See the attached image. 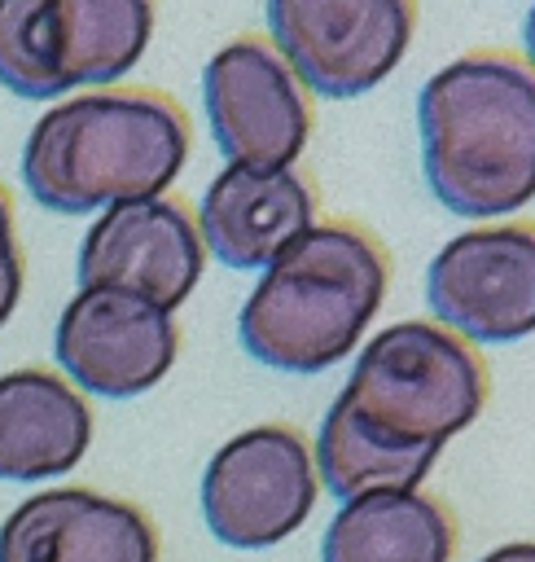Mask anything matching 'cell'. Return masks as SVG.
Wrapping results in <instances>:
<instances>
[{"mask_svg":"<svg viewBox=\"0 0 535 562\" xmlns=\"http://www.w3.org/2000/svg\"><path fill=\"white\" fill-rule=\"evenodd\" d=\"M421 176L460 220H500L535 198V70L504 48H474L417 92Z\"/></svg>","mask_w":535,"mask_h":562,"instance_id":"1","label":"cell"},{"mask_svg":"<svg viewBox=\"0 0 535 562\" xmlns=\"http://www.w3.org/2000/svg\"><path fill=\"white\" fill-rule=\"evenodd\" d=\"M425 303L465 342L535 334V220L456 233L425 268Z\"/></svg>","mask_w":535,"mask_h":562,"instance_id":"8","label":"cell"},{"mask_svg":"<svg viewBox=\"0 0 535 562\" xmlns=\"http://www.w3.org/2000/svg\"><path fill=\"white\" fill-rule=\"evenodd\" d=\"M456 518L425 492H368L342 501L320 540V562H452Z\"/></svg>","mask_w":535,"mask_h":562,"instance_id":"15","label":"cell"},{"mask_svg":"<svg viewBox=\"0 0 535 562\" xmlns=\"http://www.w3.org/2000/svg\"><path fill=\"white\" fill-rule=\"evenodd\" d=\"M189 119L158 88L79 92L35 119L22 145L26 193L57 215L162 198L189 158Z\"/></svg>","mask_w":535,"mask_h":562,"instance_id":"2","label":"cell"},{"mask_svg":"<svg viewBox=\"0 0 535 562\" xmlns=\"http://www.w3.org/2000/svg\"><path fill=\"white\" fill-rule=\"evenodd\" d=\"M175 351L180 329L171 312L110 285H79L53 334V356L66 378L101 400H132L158 386Z\"/></svg>","mask_w":535,"mask_h":562,"instance_id":"10","label":"cell"},{"mask_svg":"<svg viewBox=\"0 0 535 562\" xmlns=\"http://www.w3.org/2000/svg\"><path fill=\"white\" fill-rule=\"evenodd\" d=\"M202 233L184 202L145 198L118 202L96 215L83 233L75 277L79 285H110L175 312L202 277Z\"/></svg>","mask_w":535,"mask_h":562,"instance_id":"11","label":"cell"},{"mask_svg":"<svg viewBox=\"0 0 535 562\" xmlns=\"http://www.w3.org/2000/svg\"><path fill=\"white\" fill-rule=\"evenodd\" d=\"M487 364L439 321H399L360 347L329 413L395 452H443L487 404Z\"/></svg>","mask_w":535,"mask_h":562,"instance_id":"4","label":"cell"},{"mask_svg":"<svg viewBox=\"0 0 535 562\" xmlns=\"http://www.w3.org/2000/svg\"><path fill=\"white\" fill-rule=\"evenodd\" d=\"M316 224V193L294 167L228 162L202 193V246L237 272L268 268L294 237Z\"/></svg>","mask_w":535,"mask_h":562,"instance_id":"13","label":"cell"},{"mask_svg":"<svg viewBox=\"0 0 535 562\" xmlns=\"http://www.w3.org/2000/svg\"><path fill=\"white\" fill-rule=\"evenodd\" d=\"M386 285V246L355 220H320L263 268L241 303L237 338L268 369L320 373L355 351Z\"/></svg>","mask_w":535,"mask_h":562,"instance_id":"3","label":"cell"},{"mask_svg":"<svg viewBox=\"0 0 535 562\" xmlns=\"http://www.w3.org/2000/svg\"><path fill=\"white\" fill-rule=\"evenodd\" d=\"M268 31L303 88L351 101L403 61L417 0H268Z\"/></svg>","mask_w":535,"mask_h":562,"instance_id":"6","label":"cell"},{"mask_svg":"<svg viewBox=\"0 0 535 562\" xmlns=\"http://www.w3.org/2000/svg\"><path fill=\"white\" fill-rule=\"evenodd\" d=\"M18 299H22V246L13 228V202L0 184V325L13 316Z\"/></svg>","mask_w":535,"mask_h":562,"instance_id":"16","label":"cell"},{"mask_svg":"<svg viewBox=\"0 0 535 562\" xmlns=\"http://www.w3.org/2000/svg\"><path fill=\"white\" fill-rule=\"evenodd\" d=\"M522 48H526V66L535 70V4L526 9V22H522Z\"/></svg>","mask_w":535,"mask_h":562,"instance_id":"18","label":"cell"},{"mask_svg":"<svg viewBox=\"0 0 535 562\" xmlns=\"http://www.w3.org/2000/svg\"><path fill=\"white\" fill-rule=\"evenodd\" d=\"M92 408L53 369H13L0 378V479L35 483L83 461Z\"/></svg>","mask_w":535,"mask_h":562,"instance_id":"14","label":"cell"},{"mask_svg":"<svg viewBox=\"0 0 535 562\" xmlns=\"http://www.w3.org/2000/svg\"><path fill=\"white\" fill-rule=\"evenodd\" d=\"M478 562H535V540H509V544H496V549L482 553Z\"/></svg>","mask_w":535,"mask_h":562,"instance_id":"17","label":"cell"},{"mask_svg":"<svg viewBox=\"0 0 535 562\" xmlns=\"http://www.w3.org/2000/svg\"><path fill=\"white\" fill-rule=\"evenodd\" d=\"M202 105L219 154L237 167H294L311 136L307 88L263 35H237L206 61Z\"/></svg>","mask_w":535,"mask_h":562,"instance_id":"9","label":"cell"},{"mask_svg":"<svg viewBox=\"0 0 535 562\" xmlns=\"http://www.w3.org/2000/svg\"><path fill=\"white\" fill-rule=\"evenodd\" d=\"M153 35V0H0V88L53 101L123 79Z\"/></svg>","mask_w":535,"mask_h":562,"instance_id":"5","label":"cell"},{"mask_svg":"<svg viewBox=\"0 0 535 562\" xmlns=\"http://www.w3.org/2000/svg\"><path fill=\"white\" fill-rule=\"evenodd\" d=\"M0 562H158V531L132 501L53 487L0 522Z\"/></svg>","mask_w":535,"mask_h":562,"instance_id":"12","label":"cell"},{"mask_svg":"<svg viewBox=\"0 0 535 562\" xmlns=\"http://www.w3.org/2000/svg\"><path fill=\"white\" fill-rule=\"evenodd\" d=\"M316 492L320 479L307 439L294 426L263 422L219 443L206 461L202 518L228 549H268L307 522Z\"/></svg>","mask_w":535,"mask_h":562,"instance_id":"7","label":"cell"}]
</instances>
